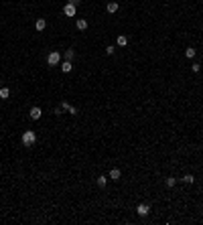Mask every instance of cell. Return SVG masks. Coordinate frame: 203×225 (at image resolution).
<instances>
[{
  "instance_id": "6da1fadb",
  "label": "cell",
  "mask_w": 203,
  "mask_h": 225,
  "mask_svg": "<svg viewBox=\"0 0 203 225\" xmlns=\"http://www.w3.org/2000/svg\"><path fill=\"white\" fill-rule=\"evenodd\" d=\"M35 142H37V134H35L33 130H27V132L22 134V144H25V146H33Z\"/></svg>"
},
{
  "instance_id": "7a4b0ae2",
  "label": "cell",
  "mask_w": 203,
  "mask_h": 225,
  "mask_svg": "<svg viewBox=\"0 0 203 225\" xmlns=\"http://www.w3.org/2000/svg\"><path fill=\"white\" fill-rule=\"evenodd\" d=\"M59 61H61V53H57V51H53V53L47 55V63H49V65H59Z\"/></svg>"
},
{
  "instance_id": "3957f363",
  "label": "cell",
  "mask_w": 203,
  "mask_h": 225,
  "mask_svg": "<svg viewBox=\"0 0 203 225\" xmlns=\"http://www.w3.org/2000/svg\"><path fill=\"white\" fill-rule=\"evenodd\" d=\"M136 213H138V215H140V217H146V215H148L150 213V207L146 203H140L138 205V207H136Z\"/></svg>"
},
{
  "instance_id": "277c9868",
  "label": "cell",
  "mask_w": 203,
  "mask_h": 225,
  "mask_svg": "<svg viewBox=\"0 0 203 225\" xmlns=\"http://www.w3.org/2000/svg\"><path fill=\"white\" fill-rule=\"evenodd\" d=\"M63 14H65V16H75V4L67 2V4L63 6Z\"/></svg>"
},
{
  "instance_id": "5b68a950",
  "label": "cell",
  "mask_w": 203,
  "mask_h": 225,
  "mask_svg": "<svg viewBox=\"0 0 203 225\" xmlns=\"http://www.w3.org/2000/svg\"><path fill=\"white\" fill-rule=\"evenodd\" d=\"M28 116H31V120H39L41 116H43V112H41V108H31V112H28Z\"/></svg>"
},
{
  "instance_id": "8992f818",
  "label": "cell",
  "mask_w": 203,
  "mask_h": 225,
  "mask_svg": "<svg viewBox=\"0 0 203 225\" xmlns=\"http://www.w3.org/2000/svg\"><path fill=\"white\" fill-rule=\"evenodd\" d=\"M45 27H47V21H45V18H37V21H35V28H37V31H45Z\"/></svg>"
},
{
  "instance_id": "52a82bcc",
  "label": "cell",
  "mask_w": 203,
  "mask_h": 225,
  "mask_svg": "<svg viewBox=\"0 0 203 225\" xmlns=\"http://www.w3.org/2000/svg\"><path fill=\"white\" fill-rule=\"evenodd\" d=\"M108 12L110 14H114V12H118V2H114V0H112V2H108Z\"/></svg>"
},
{
  "instance_id": "ba28073f",
  "label": "cell",
  "mask_w": 203,
  "mask_h": 225,
  "mask_svg": "<svg viewBox=\"0 0 203 225\" xmlns=\"http://www.w3.org/2000/svg\"><path fill=\"white\" fill-rule=\"evenodd\" d=\"M120 177H122L120 168H112V171H110V178H112V181H118Z\"/></svg>"
},
{
  "instance_id": "9c48e42d",
  "label": "cell",
  "mask_w": 203,
  "mask_h": 225,
  "mask_svg": "<svg viewBox=\"0 0 203 225\" xmlns=\"http://www.w3.org/2000/svg\"><path fill=\"white\" fill-rule=\"evenodd\" d=\"M71 69H73V65H71V61H65V63H61V71H63V73H69Z\"/></svg>"
},
{
  "instance_id": "30bf717a",
  "label": "cell",
  "mask_w": 203,
  "mask_h": 225,
  "mask_svg": "<svg viewBox=\"0 0 203 225\" xmlns=\"http://www.w3.org/2000/svg\"><path fill=\"white\" fill-rule=\"evenodd\" d=\"M75 27L79 28V31H85V28H88V21H85V18H79V21L75 22Z\"/></svg>"
},
{
  "instance_id": "8fae6325",
  "label": "cell",
  "mask_w": 203,
  "mask_h": 225,
  "mask_svg": "<svg viewBox=\"0 0 203 225\" xmlns=\"http://www.w3.org/2000/svg\"><path fill=\"white\" fill-rule=\"evenodd\" d=\"M118 45H120V47H126V45H128V37H126V34H120V37H118Z\"/></svg>"
},
{
  "instance_id": "7c38bea8",
  "label": "cell",
  "mask_w": 203,
  "mask_h": 225,
  "mask_svg": "<svg viewBox=\"0 0 203 225\" xmlns=\"http://www.w3.org/2000/svg\"><path fill=\"white\" fill-rule=\"evenodd\" d=\"M8 96H10V89H8V87H0V97H2V99H8Z\"/></svg>"
},
{
  "instance_id": "4fadbf2b",
  "label": "cell",
  "mask_w": 203,
  "mask_h": 225,
  "mask_svg": "<svg viewBox=\"0 0 203 225\" xmlns=\"http://www.w3.org/2000/svg\"><path fill=\"white\" fill-rule=\"evenodd\" d=\"M95 183H98V187H102V189H104V187L108 184V178H106L104 174H102V177H98V181H95Z\"/></svg>"
},
{
  "instance_id": "5bb4252c",
  "label": "cell",
  "mask_w": 203,
  "mask_h": 225,
  "mask_svg": "<svg viewBox=\"0 0 203 225\" xmlns=\"http://www.w3.org/2000/svg\"><path fill=\"white\" fill-rule=\"evenodd\" d=\"M195 53H197L195 49H193V47H189L187 51H185V57H189V59H193V57H195Z\"/></svg>"
},
{
  "instance_id": "9a60e30c",
  "label": "cell",
  "mask_w": 203,
  "mask_h": 225,
  "mask_svg": "<svg viewBox=\"0 0 203 225\" xmlns=\"http://www.w3.org/2000/svg\"><path fill=\"white\" fill-rule=\"evenodd\" d=\"M73 55H75L73 49H67V51H65V59H67V61H71V59H73Z\"/></svg>"
},
{
  "instance_id": "2e32d148",
  "label": "cell",
  "mask_w": 203,
  "mask_h": 225,
  "mask_svg": "<svg viewBox=\"0 0 203 225\" xmlns=\"http://www.w3.org/2000/svg\"><path fill=\"white\" fill-rule=\"evenodd\" d=\"M183 181H185L187 184H191L193 181H195V177H193V174H185V177H183Z\"/></svg>"
},
{
  "instance_id": "e0dca14e",
  "label": "cell",
  "mask_w": 203,
  "mask_h": 225,
  "mask_svg": "<svg viewBox=\"0 0 203 225\" xmlns=\"http://www.w3.org/2000/svg\"><path fill=\"white\" fill-rule=\"evenodd\" d=\"M175 183H177L175 177H169V178H167V187H169V189H171V187H175Z\"/></svg>"
},
{
  "instance_id": "ac0fdd59",
  "label": "cell",
  "mask_w": 203,
  "mask_h": 225,
  "mask_svg": "<svg viewBox=\"0 0 203 225\" xmlns=\"http://www.w3.org/2000/svg\"><path fill=\"white\" fill-rule=\"evenodd\" d=\"M191 71H193V73H199V65L193 63V65H191Z\"/></svg>"
},
{
  "instance_id": "d6986e66",
  "label": "cell",
  "mask_w": 203,
  "mask_h": 225,
  "mask_svg": "<svg viewBox=\"0 0 203 225\" xmlns=\"http://www.w3.org/2000/svg\"><path fill=\"white\" fill-rule=\"evenodd\" d=\"M67 112H69V114H71V116H75V114H77V109H75L73 106H69V108H67Z\"/></svg>"
},
{
  "instance_id": "ffe728a7",
  "label": "cell",
  "mask_w": 203,
  "mask_h": 225,
  "mask_svg": "<svg viewBox=\"0 0 203 225\" xmlns=\"http://www.w3.org/2000/svg\"><path fill=\"white\" fill-rule=\"evenodd\" d=\"M114 51H116L114 47H106V53H108V55H112V53H114Z\"/></svg>"
},
{
  "instance_id": "44dd1931",
  "label": "cell",
  "mask_w": 203,
  "mask_h": 225,
  "mask_svg": "<svg viewBox=\"0 0 203 225\" xmlns=\"http://www.w3.org/2000/svg\"><path fill=\"white\" fill-rule=\"evenodd\" d=\"M69 2H71V4H75V6H77V4H79L81 0H69Z\"/></svg>"
}]
</instances>
